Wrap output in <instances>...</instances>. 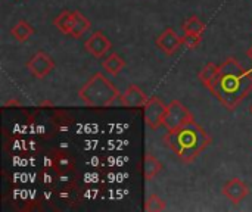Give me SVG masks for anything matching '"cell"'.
I'll return each mask as SVG.
<instances>
[{
  "instance_id": "1",
  "label": "cell",
  "mask_w": 252,
  "mask_h": 212,
  "mask_svg": "<svg viewBox=\"0 0 252 212\" xmlns=\"http://www.w3.org/2000/svg\"><path fill=\"white\" fill-rule=\"evenodd\" d=\"M252 91V74L245 69L236 58H227L220 65V78L213 94L229 109H236Z\"/></svg>"
},
{
  "instance_id": "2",
  "label": "cell",
  "mask_w": 252,
  "mask_h": 212,
  "mask_svg": "<svg viewBox=\"0 0 252 212\" xmlns=\"http://www.w3.org/2000/svg\"><path fill=\"white\" fill-rule=\"evenodd\" d=\"M165 145L186 164L193 162L213 142L210 134L198 122H190L179 130L168 131Z\"/></svg>"
},
{
  "instance_id": "3",
  "label": "cell",
  "mask_w": 252,
  "mask_h": 212,
  "mask_svg": "<svg viewBox=\"0 0 252 212\" xmlns=\"http://www.w3.org/2000/svg\"><path fill=\"white\" fill-rule=\"evenodd\" d=\"M118 89L100 72H96L80 90V100L90 108H108L120 99Z\"/></svg>"
},
{
  "instance_id": "4",
  "label": "cell",
  "mask_w": 252,
  "mask_h": 212,
  "mask_svg": "<svg viewBox=\"0 0 252 212\" xmlns=\"http://www.w3.org/2000/svg\"><path fill=\"white\" fill-rule=\"evenodd\" d=\"M195 118L192 112L180 102V100H171L167 106V112L162 121V127L167 131L179 130L190 122H193Z\"/></svg>"
},
{
  "instance_id": "5",
  "label": "cell",
  "mask_w": 252,
  "mask_h": 212,
  "mask_svg": "<svg viewBox=\"0 0 252 212\" xmlns=\"http://www.w3.org/2000/svg\"><path fill=\"white\" fill-rule=\"evenodd\" d=\"M167 106L159 97L152 96L148 99L146 105L143 106V117H145V122L151 130H158L162 125L165 112H167Z\"/></svg>"
},
{
  "instance_id": "6",
  "label": "cell",
  "mask_w": 252,
  "mask_h": 212,
  "mask_svg": "<svg viewBox=\"0 0 252 212\" xmlns=\"http://www.w3.org/2000/svg\"><path fill=\"white\" fill-rule=\"evenodd\" d=\"M55 68V62L53 59L44 53V52H37L28 62H27V69L31 72L32 77L41 80L44 77H47Z\"/></svg>"
},
{
  "instance_id": "7",
  "label": "cell",
  "mask_w": 252,
  "mask_h": 212,
  "mask_svg": "<svg viewBox=\"0 0 252 212\" xmlns=\"http://www.w3.org/2000/svg\"><path fill=\"white\" fill-rule=\"evenodd\" d=\"M112 47L111 40L102 32V31H94L84 43V49L94 58H102L109 52Z\"/></svg>"
},
{
  "instance_id": "8",
  "label": "cell",
  "mask_w": 252,
  "mask_h": 212,
  "mask_svg": "<svg viewBox=\"0 0 252 212\" xmlns=\"http://www.w3.org/2000/svg\"><path fill=\"white\" fill-rule=\"evenodd\" d=\"M155 44L162 53H165L167 56H171L180 49V46H183V38L173 28H167L161 35H158V38L155 40Z\"/></svg>"
},
{
  "instance_id": "9",
  "label": "cell",
  "mask_w": 252,
  "mask_h": 212,
  "mask_svg": "<svg viewBox=\"0 0 252 212\" xmlns=\"http://www.w3.org/2000/svg\"><path fill=\"white\" fill-rule=\"evenodd\" d=\"M223 195L235 205L241 204L248 195H250V187L245 184L244 180L241 179H230L224 187H223Z\"/></svg>"
},
{
  "instance_id": "10",
  "label": "cell",
  "mask_w": 252,
  "mask_h": 212,
  "mask_svg": "<svg viewBox=\"0 0 252 212\" xmlns=\"http://www.w3.org/2000/svg\"><path fill=\"white\" fill-rule=\"evenodd\" d=\"M148 99L149 97L145 94V91H142L136 84H130L120 96V102L126 108H143Z\"/></svg>"
},
{
  "instance_id": "11",
  "label": "cell",
  "mask_w": 252,
  "mask_h": 212,
  "mask_svg": "<svg viewBox=\"0 0 252 212\" xmlns=\"http://www.w3.org/2000/svg\"><path fill=\"white\" fill-rule=\"evenodd\" d=\"M199 81L213 93V90L217 86V81L220 78V65H214V63H207L198 74Z\"/></svg>"
},
{
  "instance_id": "12",
  "label": "cell",
  "mask_w": 252,
  "mask_h": 212,
  "mask_svg": "<svg viewBox=\"0 0 252 212\" xmlns=\"http://www.w3.org/2000/svg\"><path fill=\"white\" fill-rule=\"evenodd\" d=\"M162 170V164L152 153H146L143 159V176L146 182L154 180Z\"/></svg>"
},
{
  "instance_id": "13",
  "label": "cell",
  "mask_w": 252,
  "mask_h": 212,
  "mask_svg": "<svg viewBox=\"0 0 252 212\" xmlns=\"http://www.w3.org/2000/svg\"><path fill=\"white\" fill-rule=\"evenodd\" d=\"M102 68L111 75H118L126 68V61L118 53H111L105 61H102Z\"/></svg>"
},
{
  "instance_id": "14",
  "label": "cell",
  "mask_w": 252,
  "mask_h": 212,
  "mask_svg": "<svg viewBox=\"0 0 252 212\" xmlns=\"http://www.w3.org/2000/svg\"><path fill=\"white\" fill-rule=\"evenodd\" d=\"M90 25H92L90 21L83 13H80L78 10H74V24H72L69 35L74 38H78L90 30Z\"/></svg>"
},
{
  "instance_id": "15",
  "label": "cell",
  "mask_w": 252,
  "mask_h": 212,
  "mask_svg": "<svg viewBox=\"0 0 252 212\" xmlns=\"http://www.w3.org/2000/svg\"><path fill=\"white\" fill-rule=\"evenodd\" d=\"M10 34H12V37H13L16 41L24 43V41H27V40L34 34V28H32L27 21H18V22L13 25V28L10 30Z\"/></svg>"
},
{
  "instance_id": "16",
  "label": "cell",
  "mask_w": 252,
  "mask_h": 212,
  "mask_svg": "<svg viewBox=\"0 0 252 212\" xmlns=\"http://www.w3.org/2000/svg\"><path fill=\"white\" fill-rule=\"evenodd\" d=\"M53 24H55V27H56L62 34L69 35L71 28H72V24H74V10H72V12H71V10H63V12H61V13L55 18Z\"/></svg>"
},
{
  "instance_id": "17",
  "label": "cell",
  "mask_w": 252,
  "mask_h": 212,
  "mask_svg": "<svg viewBox=\"0 0 252 212\" xmlns=\"http://www.w3.org/2000/svg\"><path fill=\"white\" fill-rule=\"evenodd\" d=\"M207 30L205 24L196 16H190L185 24H183V31L185 34H204V31Z\"/></svg>"
},
{
  "instance_id": "18",
  "label": "cell",
  "mask_w": 252,
  "mask_h": 212,
  "mask_svg": "<svg viewBox=\"0 0 252 212\" xmlns=\"http://www.w3.org/2000/svg\"><path fill=\"white\" fill-rule=\"evenodd\" d=\"M167 210L165 202L158 195H149L145 204V211L148 212H162Z\"/></svg>"
},
{
  "instance_id": "19",
  "label": "cell",
  "mask_w": 252,
  "mask_h": 212,
  "mask_svg": "<svg viewBox=\"0 0 252 212\" xmlns=\"http://www.w3.org/2000/svg\"><path fill=\"white\" fill-rule=\"evenodd\" d=\"M183 38V46H186L188 49H195L199 46L201 40H202V34H185Z\"/></svg>"
},
{
  "instance_id": "20",
  "label": "cell",
  "mask_w": 252,
  "mask_h": 212,
  "mask_svg": "<svg viewBox=\"0 0 252 212\" xmlns=\"http://www.w3.org/2000/svg\"><path fill=\"white\" fill-rule=\"evenodd\" d=\"M247 56H248V58L252 61V46L248 49V50H247Z\"/></svg>"
},
{
  "instance_id": "21",
  "label": "cell",
  "mask_w": 252,
  "mask_h": 212,
  "mask_svg": "<svg viewBox=\"0 0 252 212\" xmlns=\"http://www.w3.org/2000/svg\"><path fill=\"white\" fill-rule=\"evenodd\" d=\"M250 112H251V114H252V105H251V106H250Z\"/></svg>"
}]
</instances>
